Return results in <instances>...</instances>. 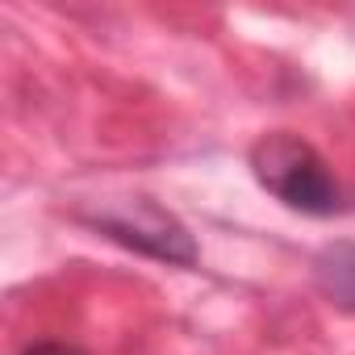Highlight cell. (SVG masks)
I'll list each match as a JSON object with an SVG mask.
<instances>
[{
  "label": "cell",
  "mask_w": 355,
  "mask_h": 355,
  "mask_svg": "<svg viewBox=\"0 0 355 355\" xmlns=\"http://www.w3.org/2000/svg\"><path fill=\"white\" fill-rule=\"evenodd\" d=\"M247 167L268 197H276L284 209L301 218L347 214V193L338 184V175L330 171L322 150L301 134H288V130L259 134L247 150Z\"/></svg>",
  "instance_id": "obj_1"
},
{
  "label": "cell",
  "mask_w": 355,
  "mask_h": 355,
  "mask_svg": "<svg viewBox=\"0 0 355 355\" xmlns=\"http://www.w3.org/2000/svg\"><path fill=\"white\" fill-rule=\"evenodd\" d=\"M80 222H88L101 239H109L142 259L167 263V268H197V259H201L193 230L150 197H125L96 214H80Z\"/></svg>",
  "instance_id": "obj_2"
},
{
  "label": "cell",
  "mask_w": 355,
  "mask_h": 355,
  "mask_svg": "<svg viewBox=\"0 0 355 355\" xmlns=\"http://www.w3.org/2000/svg\"><path fill=\"white\" fill-rule=\"evenodd\" d=\"M309 276H313V288H318L330 305L355 313V239L326 243V247L313 255Z\"/></svg>",
  "instance_id": "obj_3"
},
{
  "label": "cell",
  "mask_w": 355,
  "mask_h": 355,
  "mask_svg": "<svg viewBox=\"0 0 355 355\" xmlns=\"http://www.w3.org/2000/svg\"><path fill=\"white\" fill-rule=\"evenodd\" d=\"M17 355H88L84 347L76 343H59V338H38V343H26Z\"/></svg>",
  "instance_id": "obj_4"
}]
</instances>
